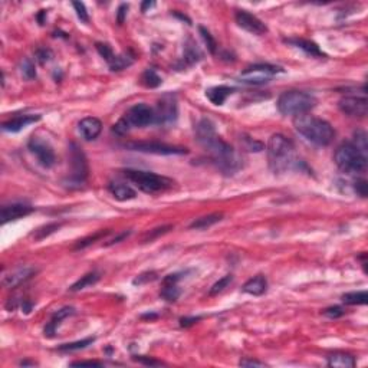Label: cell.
Instances as JSON below:
<instances>
[{"label":"cell","instance_id":"6da1fadb","mask_svg":"<svg viewBox=\"0 0 368 368\" xmlns=\"http://www.w3.org/2000/svg\"><path fill=\"white\" fill-rule=\"evenodd\" d=\"M196 137L202 147L210 154L213 162L224 174H233L240 167V157L236 150L217 135L210 119H202L196 127Z\"/></svg>","mask_w":368,"mask_h":368},{"label":"cell","instance_id":"7a4b0ae2","mask_svg":"<svg viewBox=\"0 0 368 368\" xmlns=\"http://www.w3.org/2000/svg\"><path fill=\"white\" fill-rule=\"evenodd\" d=\"M294 127L307 141L318 147H325L332 143L335 131L332 125L322 118L314 117L310 114L296 115L294 118Z\"/></svg>","mask_w":368,"mask_h":368},{"label":"cell","instance_id":"3957f363","mask_svg":"<svg viewBox=\"0 0 368 368\" xmlns=\"http://www.w3.org/2000/svg\"><path fill=\"white\" fill-rule=\"evenodd\" d=\"M269 167L275 173H283L298 162L295 157V147L291 140L282 134H273L267 143Z\"/></svg>","mask_w":368,"mask_h":368},{"label":"cell","instance_id":"277c9868","mask_svg":"<svg viewBox=\"0 0 368 368\" xmlns=\"http://www.w3.org/2000/svg\"><path fill=\"white\" fill-rule=\"evenodd\" d=\"M124 176L127 177V180H130L138 190L147 193V194L164 193L174 186V181L171 178L156 174V173H150V171L125 170Z\"/></svg>","mask_w":368,"mask_h":368},{"label":"cell","instance_id":"5b68a950","mask_svg":"<svg viewBox=\"0 0 368 368\" xmlns=\"http://www.w3.org/2000/svg\"><path fill=\"white\" fill-rule=\"evenodd\" d=\"M316 100L314 95L304 91H286L278 100V111L283 115H302L308 114L315 106Z\"/></svg>","mask_w":368,"mask_h":368},{"label":"cell","instance_id":"8992f818","mask_svg":"<svg viewBox=\"0 0 368 368\" xmlns=\"http://www.w3.org/2000/svg\"><path fill=\"white\" fill-rule=\"evenodd\" d=\"M154 122H156L154 108H151L147 104H135L114 125V133L124 135V134L128 133L130 128H133V127L143 128V127H147Z\"/></svg>","mask_w":368,"mask_h":368},{"label":"cell","instance_id":"52a82bcc","mask_svg":"<svg viewBox=\"0 0 368 368\" xmlns=\"http://www.w3.org/2000/svg\"><path fill=\"white\" fill-rule=\"evenodd\" d=\"M334 161L339 170L348 174H360L367 168V157L360 153L353 143L341 144L334 154Z\"/></svg>","mask_w":368,"mask_h":368},{"label":"cell","instance_id":"ba28073f","mask_svg":"<svg viewBox=\"0 0 368 368\" xmlns=\"http://www.w3.org/2000/svg\"><path fill=\"white\" fill-rule=\"evenodd\" d=\"M69 153H71V174L68 178V183H71L69 186H82L87 178H88V162H87V157L85 154L81 151V148L78 147L75 143L71 144L69 147Z\"/></svg>","mask_w":368,"mask_h":368},{"label":"cell","instance_id":"9c48e42d","mask_svg":"<svg viewBox=\"0 0 368 368\" xmlns=\"http://www.w3.org/2000/svg\"><path fill=\"white\" fill-rule=\"evenodd\" d=\"M279 72H283L279 66L269 65V63H258V65L246 68L240 74L239 79H240V82H245V84L261 85V84L269 82L275 75L279 74Z\"/></svg>","mask_w":368,"mask_h":368},{"label":"cell","instance_id":"30bf717a","mask_svg":"<svg viewBox=\"0 0 368 368\" xmlns=\"http://www.w3.org/2000/svg\"><path fill=\"white\" fill-rule=\"evenodd\" d=\"M134 151L147 153V154H157V156H183L187 154L189 150L176 146H168L164 143H154V141H141V143H131L127 146Z\"/></svg>","mask_w":368,"mask_h":368},{"label":"cell","instance_id":"8fae6325","mask_svg":"<svg viewBox=\"0 0 368 368\" xmlns=\"http://www.w3.org/2000/svg\"><path fill=\"white\" fill-rule=\"evenodd\" d=\"M28 148L30 150V153L36 157V160L42 167H45V168L53 167L56 158H55L53 148L48 141H45L39 137H32L28 143Z\"/></svg>","mask_w":368,"mask_h":368},{"label":"cell","instance_id":"7c38bea8","mask_svg":"<svg viewBox=\"0 0 368 368\" xmlns=\"http://www.w3.org/2000/svg\"><path fill=\"white\" fill-rule=\"evenodd\" d=\"M339 109L348 117L364 118L368 112V101L364 97H344L338 103Z\"/></svg>","mask_w":368,"mask_h":368},{"label":"cell","instance_id":"4fadbf2b","mask_svg":"<svg viewBox=\"0 0 368 368\" xmlns=\"http://www.w3.org/2000/svg\"><path fill=\"white\" fill-rule=\"evenodd\" d=\"M236 23L239 25V28H242L243 30L249 32L252 35H256V36H261V35H265L267 32L266 25L255 15H252L246 10H237L236 12Z\"/></svg>","mask_w":368,"mask_h":368},{"label":"cell","instance_id":"5bb4252c","mask_svg":"<svg viewBox=\"0 0 368 368\" xmlns=\"http://www.w3.org/2000/svg\"><path fill=\"white\" fill-rule=\"evenodd\" d=\"M156 111V122L170 124L177 118V103L173 95H164L158 101Z\"/></svg>","mask_w":368,"mask_h":368},{"label":"cell","instance_id":"9a60e30c","mask_svg":"<svg viewBox=\"0 0 368 368\" xmlns=\"http://www.w3.org/2000/svg\"><path fill=\"white\" fill-rule=\"evenodd\" d=\"M33 211H35V209L28 206V205L12 203V205H7V206L1 207L0 219H1V223H3V224H6V223H9V221L17 220V219H20V217L29 216L30 213H33Z\"/></svg>","mask_w":368,"mask_h":368},{"label":"cell","instance_id":"2e32d148","mask_svg":"<svg viewBox=\"0 0 368 368\" xmlns=\"http://www.w3.org/2000/svg\"><path fill=\"white\" fill-rule=\"evenodd\" d=\"M36 273V269L35 267H30V266H25V267H17L13 272L7 273L4 278H3V286L4 288H17L20 286L22 283H25L26 280H29L33 275Z\"/></svg>","mask_w":368,"mask_h":368},{"label":"cell","instance_id":"e0dca14e","mask_svg":"<svg viewBox=\"0 0 368 368\" xmlns=\"http://www.w3.org/2000/svg\"><path fill=\"white\" fill-rule=\"evenodd\" d=\"M78 131L81 134V137L87 141H92L95 140L101 131H103V122L95 117H87L81 119V122L78 124Z\"/></svg>","mask_w":368,"mask_h":368},{"label":"cell","instance_id":"ac0fdd59","mask_svg":"<svg viewBox=\"0 0 368 368\" xmlns=\"http://www.w3.org/2000/svg\"><path fill=\"white\" fill-rule=\"evenodd\" d=\"M41 119L39 115H19V117L12 118L6 122L1 124V130L6 133H19L25 127H28L33 122H38Z\"/></svg>","mask_w":368,"mask_h":368},{"label":"cell","instance_id":"d6986e66","mask_svg":"<svg viewBox=\"0 0 368 368\" xmlns=\"http://www.w3.org/2000/svg\"><path fill=\"white\" fill-rule=\"evenodd\" d=\"M108 190L118 202H127V200H133L137 197V192L131 186L124 184V183H118V181L117 183H109Z\"/></svg>","mask_w":368,"mask_h":368},{"label":"cell","instance_id":"ffe728a7","mask_svg":"<svg viewBox=\"0 0 368 368\" xmlns=\"http://www.w3.org/2000/svg\"><path fill=\"white\" fill-rule=\"evenodd\" d=\"M233 91L235 89L230 88V87H226V85L213 87V88L207 89L206 97L211 104H214V105H223V103L233 94Z\"/></svg>","mask_w":368,"mask_h":368},{"label":"cell","instance_id":"44dd1931","mask_svg":"<svg viewBox=\"0 0 368 368\" xmlns=\"http://www.w3.org/2000/svg\"><path fill=\"white\" fill-rule=\"evenodd\" d=\"M74 312H75L74 308L65 307V308H62V310H59L56 314H53L51 322L46 325V328H45V335H46V337H53L55 332H56V328H58L59 325H60V322H62V319L68 318V316L72 315Z\"/></svg>","mask_w":368,"mask_h":368},{"label":"cell","instance_id":"7402d4cb","mask_svg":"<svg viewBox=\"0 0 368 368\" xmlns=\"http://www.w3.org/2000/svg\"><path fill=\"white\" fill-rule=\"evenodd\" d=\"M266 288H267V280L265 276L262 275H258L255 278L249 279L245 285H243V292L249 295H255V296H259V295H263L266 292Z\"/></svg>","mask_w":368,"mask_h":368},{"label":"cell","instance_id":"603a6c76","mask_svg":"<svg viewBox=\"0 0 368 368\" xmlns=\"http://www.w3.org/2000/svg\"><path fill=\"white\" fill-rule=\"evenodd\" d=\"M288 44H292L296 48H299V49H302L305 53H308L311 56H318V58H322L325 56L324 52L319 49V46L316 44H314V42H311V41H307V39H289V41H286Z\"/></svg>","mask_w":368,"mask_h":368},{"label":"cell","instance_id":"cb8c5ba5","mask_svg":"<svg viewBox=\"0 0 368 368\" xmlns=\"http://www.w3.org/2000/svg\"><path fill=\"white\" fill-rule=\"evenodd\" d=\"M328 366L334 368H353L355 366V358L348 354H332L328 357Z\"/></svg>","mask_w":368,"mask_h":368},{"label":"cell","instance_id":"d4e9b609","mask_svg":"<svg viewBox=\"0 0 368 368\" xmlns=\"http://www.w3.org/2000/svg\"><path fill=\"white\" fill-rule=\"evenodd\" d=\"M221 219H223V214L221 213H211V214H207V216L196 219L190 224V229H207V227L219 223Z\"/></svg>","mask_w":368,"mask_h":368},{"label":"cell","instance_id":"484cf974","mask_svg":"<svg viewBox=\"0 0 368 368\" xmlns=\"http://www.w3.org/2000/svg\"><path fill=\"white\" fill-rule=\"evenodd\" d=\"M98 280H100V273H97V272H89V273H87V275H84V276L78 280V282H75L74 285L69 288V291L76 292V291L85 289L87 286H91V285L97 283Z\"/></svg>","mask_w":368,"mask_h":368},{"label":"cell","instance_id":"4316f807","mask_svg":"<svg viewBox=\"0 0 368 368\" xmlns=\"http://www.w3.org/2000/svg\"><path fill=\"white\" fill-rule=\"evenodd\" d=\"M368 295L366 291H358V292H348L342 295V301L347 305H366L367 304Z\"/></svg>","mask_w":368,"mask_h":368},{"label":"cell","instance_id":"83f0119b","mask_svg":"<svg viewBox=\"0 0 368 368\" xmlns=\"http://www.w3.org/2000/svg\"><path fill=\"white\" fill-rule=\"evenodd\" d=\"M141 82L147 88H157L161 85V78L154 69H146L144 74L141 75Z\"/></svg>","mask_w":368,"mask_h":368},{"label":"cell","instance_id":"f1b7e54d","mask_svg":"<svg viewBox=\"0 0 368 368\" xmlns=\"http://www.w3.org/2000/svg\"><path fill=\"white\" fill-rule=\"evenodd\" d=\"M200 58H202V52L199 51L197 45L193 44V41H189L187 45L184 46V60L189 65H193V63H196Z\"/></svg>","mask_w":368,"mask_h":368},{"label":"cell","instance_id":"f546056e","mask_svg":"<svg viewBox=\"0 0 368 368\" xmlns=\"http://www.w3.org/2000/svg\"><path fill=\"white\" fill-rule=\"evenodd\" d=\"M95 341V338H85L81 339V341H75V342H71V344H63L60 345L58 350L62 351V353H72V351H79V350H84L87 348L88 345H91L92 342Z\"/></svg>","mask_w":368,"mask_h":368},{"label":"cell","instance_id":"4dcf8cb0","mask_svg":"<svg viewBox=\"0 0 368 368\" xmlns=\"http://www.w3.org/2000/svg\"><path fill=\"white\" fill-rule=\"evenodd\" d=\"M133 63V58H130L128 55L122 53V55H115L114 59L108 63L111 71H122L124 68L130 66Z\"/></svg>","mask_w":368,"mask_h":368},{"label":"cell","instance_id":"1f68e13d","mask_svg":"<svg viewBox=\"0 0 368 368\" xmlns=\"http://www.w3.org/2000/svg\"><path fill=\"white\" fill-rule=\"evenodd\" d=\"M181 294V291L178 289L176 283H164V288L161 291V298H164L168 302H174L178 299V296Z\"/></svg>","mask_w":368,"mask_h":368},{"label":"cell","instance_id":"d6a6232c","mask_svg":"<svg viewBox=\"0 0 368 368\" xmlns=\"http://www.w3.org/2000/svg\"><path fill=\"white\" fill-rule=\"evenodd\" d=\"M109 235V230H100V232H97V233H94L92 236H88V237H85V239H82V240H79V242H76V245L74 246L75 251H79V249H85L87 246L89 245H92V243H95L97 240H100L101 237L104 236Z\"/></svg>","mask_w":368,"mask_h":368},{"label":"cell","instance_id":"836d02e7","mask_svg":"<svg viewBox=\"0 0 368 368\" xmlns=\"http://www.w3.org/2000/svg\"><path fill=\"white\" fill-rule=\"evenodd\" d=\"M232 280H233V276L232 275H226L224 278H221L219 279L211 288H210V291H209V295L210 296H214V295H219L220 292H223L230 283H232Z\"/></svg>","mask_w":368,"mask_h":368},{"label":"cell","instance_id":"e575fe53","mask_svg":"<svg viewBox=\"0 0 368 368\" xmlns=\"http://www.w3.org/2000/svg\"><path fill=\"white\" fill-rule=\"evenodd\" d=\"M354 146L357 147V150L360 153H363L366 157H367V151H368V146H367V134L364 131H357L354 134Z\"/></svg>","mask_w":368,"mask_h":368},{"label":"cell","instance_id":"d590c367","mask_svg":"<svg viewBox=\"0 0 368 368\" xmlns=\"http://www.w3.org/2000/svg\"><path fill=\"white\" fill-rule=\"evenodd\" d=\"M171 229H173V226H171V224H167V226H161V227L153 229V230H150L148 233L144 235V237H143V242H144V243L153 242L154 239H157L158 236L165 235V233H167V232H170Z\"/></svg>","mask_w":368,"mask_h":368},{"label":"cell","instance_id":"8d00e7d4","mask_svg":"<svg viewBox=\"0 0 368 368\" xmlns=\"http://www.w3.org/2000/svg\"><path fill=\"white\" fill-rule=\"evenodd\" d=\"M59 227H60V223H51V224H48V226H44V227L38 229L36 233H33V236H35L36 240H42L46 236L52 235L55 230H58Z\"/></svg>","mask_w":368,"mask_h":368},{"label":"cell","instance_id":"74e56055","mask_svg":"<svg viewBox=\"0 0 368 368\" xmlns=\"http://www.w3.org/2000/svg\"><path fill=\"white\" fill-rule=\"evenodd\" d=\"M199 30H200V33H202V36H203L205 42H206L207 48H209V51H210V53H216L217 44H216L214 38H213V36L210 35V32H209L206 28H203V26H200V28H199Z\"/></svg>","mask_w":368,"mask_h":368},{"label":"cell","instance_id":"f35d334b","mask_svg":"<svg viewBox=\"0 0 368 368\" xmlns=\"http://www.w3.org/2000/svg\"><path fill=\"white\" fill-rule=\"evenodd\" d=\"M22 75L26 79H33L36 76V71H35V65L30 59H25L22 62Z\"/></svg>","mask_w":368,"mask_h":368},{"label":"cell","instance_id":"ab89813d","mask_svg":"<svg viewBox=\"0 0 368 368\" xmlns=\"http://www.w3.org/2000/svg\"><path fill=\"white\" fill-rule=\"evenodd\" d=\"M97 51L100 52V55H101L108 63H109V62L114 59V56H115V53L112 52L111 46L106 44H97Z\"/></svg>","mask_w":368,"mask_h":368},{"label":"cell","instance_id":"60d3db41","mask_svg":"<svg viewBox=\"0 0 368 368\" xmlns=\"http://www.w3.org/2000/svg\"><path fill=\"white\" fill-rule=\"evenodd\" d=\"M72 6H74L75 12H76V16L81 19V22H85V23H88L89 22V16L88 12H87V7H85V4L82 3V1H74L72 3Z\"/></svg>","mask_w":368,"mask_h":368},{"label":"cell","instance_id":"b9f144b4","mask_svg":"<svg viewBox=\"0 0 368 368\" xmlns=\"http://www.w3.org/2000/svg\"><path fill=\"white\" fill-rule=\"evenodd\" d=\"M157 279V273L156 272H147V273H143L140 275L137 279H134V285H143V283H147V282H151V280Z\"/></svg>","mask_w":368,"mask_h":368},{"label":"cell","instance_id":"7bdbcfd3","mask_svg":"<svg viewBox=\"0 0 368 368\" xmlns=\"http://www.w3.org/2000/svg\"><path fill=\"white\" fill-rule=\"evenodd\" d=\"M243 141L246 143V150H249V151L259 153V151L263 150V144L259 143V141H255V140H252V138H243Z\"/></svg>","mask_w":368,"mask_h":368},{"label":"cell","instance_id":"ee69618b","mask_svg":"<svg viewBox=\"0 0 368 368\" xmlns=\"http://www.w3.org/2000/svg\"><path fill=\"white\" fill-rule=\"evenodd\" d=\"M324 315L325 316H328V318H339V316H342L344 315V311L341 307H332V308H326L324 311Z\"/></svg>","mask_w":368,"mask_h":368},{"label":"cell","instance_id":"f6af8a7d","mask_svg":"<svg viewBox=\"0 0 368 368\" xmlns=\"http://www.w3.org/2000/svg\"><path fill=\"white\" fill-rule=\"evenodd\" d=\"M355 192L357 194H360L361 197H366L367 196V181L366 180H360L355 183Z\"/></svg>","mask_w":368,"mask_h":368},{"label":"cell","instance_id":"bcb514c9","mask_svg":"<svg viewBox=\"0 0 368 368\" xmlns=\"http://www.w3.org/2000/svg\"><path fill=\"white\" fill-rule=\"evenodd\" d=\"M240 367H265V363H261V361H256V360H249V358H245L239 363Z\"/></svg>","mask_w":368,"mask_h":368},{"label":"cell","instance_id":"7dc6e473","mask_svg":"<svg viewBox=\"0 0 368 368\" xmlns=\"http://www.w3.org/2000/svg\"><path fill=\"white\" fill-rule=\"evenodd\" d=\"M72 367H101L103 364L100 361H75L71 364Z\"/></svg>","mask_w":368,"mask_h":368},{"label":"cell","instance_id":"c3c4849f","mask_svg":"<svg viewBox=\"0 0 368 368\" xmlns=\"http://www.w3.org/2000/svg\"><path fill=\"white\" fill-rule=\"evenodd\" d=\"M127 10H128V4H121V6H119V9H118V13H117V19H118V23H119V25H121V23H124L125 16H127Z\"/></svg>","mask_w":368,"mask_h":368},{"label":"cell","instance_id":"681fc988","mask_svg":"<svg viewBox=\"0 0 368 368\" xmlns=\"http://www.w3.org/2000/svg\"><path fill=\"white\" fill-rule=\"evenodd\" d=\"M134 360L138 361V363H141V364H146V366H161L160 361L151 360V358H147V357H135Z\"/></svg>","mask_w":368,"mask_h":368},{"label":"cell","instance_id":"f907efd6","mask_svg":"<svg viewBox=\"0 0 368 368\" xmlns=\"http://www.w3.org/2000/svg\"><path fill=\"white\" fill-rule=\"evenodd\" d=\"M36 56H38V59L42 62V63H45L46 60H49V56H51V51H48V49H39L38 52H36Z\"/></svg>","mask_w":368,"mask_h":368},{"label":"cell","instance_id":"816d5d0a","mask_svg":"<svg viewBox=\"0 0 368 368\" xmlns=\"http://www.w3.org/2000/svg\"><path fill=\"white\" fill-rule=\"evenodd\" d=\"M199 319H200L199 316H193V318H181L180 325H181V326H190V325L196 324Z\"/></svg>","mask_w":368,"mask_h":368},{"label":"cell","instance_id":"f5cc1de1","mask_svg":"<svg viewBox=\"0 0 368 368\" xmlns=\"http://www.w3.org/2000/svg\"><path fill=\"white\" fill-rule=\"evenodd\" d=\"M128 235H130V232H124V233H121V235H118L117 237H114L111 242H108L106 243V246H111V245H114V243H118V242H121L122 239H125V237H128Z\"/></svg>","mask_w":368,"mask_h":368},{"label":"cell","instance_id":"db71d44e","mask_svg":"<svg viewBox=\"0 0 368 368\" xmlns=\"http://www.w3.org/2000/svg\"><path fill=\"white\" fill-rule=\"evenodd\" d=\"M154 4H156L154 1H144V3H143V6H141V10H143V12H147V9L153 7Z\"/></svg>","mask_w":368,"mask_h":368}]
</instances>
